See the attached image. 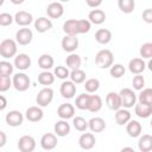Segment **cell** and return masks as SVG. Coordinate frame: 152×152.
Returning a JSON list of instances; mask_svg holds the SVG:
<instances>
[{"label": "cell", "instance_id": "obj_52", "mask_svg": "<svg viewBox=\"0 0 152 152\" xmlns=\"http://www.w3.org/2000/svg\"><path fill=\"white\" fill-rule=\"evenodd\" d=\"M120 152H135L134 151V148L133 147H129V146H126V147H124V148H121V151Z\"/></svg>", "mask_w": 152, "mask_h": 152}, {"label": "cell", "instance_id": "obj_14", "mask_svg": "<svg viewBox=\"0 0 152 152\" xmlns=\"http://www.w3.org/2000/svg\"><path fill=\"white\" fill-rule=\"evenodd\" d=\"M75 114V107L71 103H62L57 108V115L61 118V120H68L74 118Z\"/></svg>", "mask_w": 152, "mask_h": 152}, {"label": "cell", "instance_id": "obj_36", "mask_svg": "<svg viewBox=\"0 0 152 152\" xmlns=\"http://www.w3.org/2000/svg\"><path fill=\"white\" fill-rule=\"evenodd\" d=\"M118 6L120 8V11L122 13H132L135 8V2L134 0H119L118 1Z\"/></svg>", "mask_w": 152, "mask_h": 152}, {"label": "cell", "instance_id": "obj_50", "mask_svg": "<svg viewBox=\"0 0 152 152\" xmlns=\"http://www.w3.org/2000/svg\"><path fill=\"white\" fill-rule=\"evenodd\" d=\"M102 4V1L101 0H97V1H93V0H87V5L89 6V7H93V10H95L96 7H99L100 5Z\"/></svg>", "mask_w": 152, "mask_h": 152}, {"label": "cell", "instance_id": "obj_2", "mask_svg": "<svg viewBox=\"0 0 152 152\" xmlns=\"http://www.w3.org/2000/svg\"><path fill=\"white\" fill-rule=\"evenodd\" d=\"M17 43L15 40L13 39H4L1 43H0V56L4 57L5 59H8V58H12L17 55Z\"/></svg>", "mask_w": 152, "mask_h": 152}, {"label": "cell", "instance_id": "obj_51", "mask_svg": "<svg viewBox=\"0 0 152 152\" xmlns=\"http://www.w3.org/2000/svg\"><path fill=\"white\" fill-rule=\"evenodd\" d=\"M6 107H7V100L4 95H0V112L6 109Z\"/></svg>", "mask_w": 152, "mask_h": 152}, {"label": "cell", "instance_id": "obj_49", "mask_svg": "<svg viewBox=\"0 0 152 152\" xmlns=\"http://www.w3.org/2000/svg\"><path fill=\"white\" fill-rule=\"evenodd\" d=\"M6 142H7V135L5 132L0 131V148L4 147L6 145Z\"/></svg>", "mask_w": 152, "mask_h": 152}, {"label": "cell", "instance_id": "obj_4", "mask_svg": "<svg viewBox=\"0 0 152 152\" xmlns=\"http://www.w3.org/2000/svg\"><path fill=\"white\" fill-rule=\"evenodd\" d=\"M12 86L18 91H26L31 86L30 77L25 72H17L12 77Z\"/></svg>", "mask_w": 152, "mask_h": 152}, {"label": "cell", "instance_id": "obj_48", "mask_svg": "<svg viewBox=\"0 0 152 152\" xmlns=\"http://www.w3.org/2000/svg\"><path fill=\"white\" fill-rule=\"evenodd\" d=\"M142 20L147 24H151L152 23V10L151 8H146L144 12H142Z\"/></svg>", "mask_w": 152, "mask_h": 152}, {"label": "cell", "instance_id": "obj_40", "mask_svg": "<svg viewBox=\"0 0 152 152\" xmlns=\"http://www.w3.org/2000/svg\"><path fill=\"white\" fill-rule=\"evenodd\" d=\"M72 125H74L75 129L78 132H86L88 128V121L82 116L72 118Z\"/></svg>", "mask_w": 152, "mask_h": 152}, {"label": "cell", "instance_id": "obj_13", "mask_svg": "<svg viewBox=\"0 0 152 152\" xmlns=\"http://www.w3.org/2000/svg\"><path fill=\"white\" fill-rule=\"evenodd\" d=\"M46 13L48 17L51 19H58L63 15L64 13V7L61 2H51L46 7Z\"/></svg>", "mask_w": 152, "mask_h": 152}, {"label": "cell", "instance_id": "obj_6", "mask_svg": "<svg viewBox=\"0 0 152 152\" xmlns=\"http://www.w3.org/2000/svg\"><path fill=\"white\" fill-rule=\"evenodd\" d=\"M33 39V33L28 27H23L19 28L15 32V43L19 45H28Z\"/></svg>", "mask_w": 152, "mask_h": 152}, {"label": "cell", "instance_id": "obj_35", "mask_svg": "<svg viewBox=\"0 0 152 152\" xmlns=\"http://www.w3.org/2000/svg\"><path fill=\"white\" fill-rule=\"evenodd\" d=\"M137 100H139V103L152 106V89H151V88H145V89H142V90L140 91V94L138 95Z\"/></svg>", "mask_w": 152, "mask_h": 152}, {"label": "cell", "instance_id": "obj_32", "mask_svg": "<svg viewBox=\"0 0 152 152\" xmlns=\"http://www.w3.org/2000/svg\"><path fill=\"white\" fill-rule=\"evenodd\" d=\"M69 77H70V81L74 83V84H81L83 82H86V72L81 69H76V70H71L70 74H69Z\"/></svg>", "mask_w": 152, "mask_h": 152}, {"label": "cell", "instance_id": "obj_11", "mask_svg": "<svg viewBox=\"0 0 152 152\" xmlns=\"http://www.w3.org/2000/svg\"><path fill=\"white\" fill-rule=\"evenodd\" d=\"M44 116V113H43V109L38 106H31L26 109L25 112V118L31 121V122H38L43 119Z\"/></svg>", "mask_w": 152, "mask_h": 152}, {"label": "cell", "instance_id": "obj_9", "mask_svg": "<svg viewBox=\"0 0 152 152\" xmlns=\"http://www.w3.org/2000/svg\"><path fill=\"white\" fill-rule=\"evenodd\" d=\"M57 144H58V140L55 133H45L40 138V146L43 150H46V151L53 150L57 146Z\"/></svg>", "mask_w": 152, "mask_h": 152}, {"label": "cell", "instance_id": "obj_29", "mask_svg": "<svg viewBox=\"0 0 152 152\" xmlns=\"http://www.w3.org/2000/svg\"><path fill=\"white\" fill-rule=\"evenodd\" d=\"M53 63H55V61H53L52 56L49 53H43L38 58V65L44 71H49V69H51L53 66Z\"/></svg>", "mask_w": 152, "mask_h": 152}, {"label": "cell", "instance_id": "obj_20", "mask_svg": "<svg viewBox=\"0 0 152 152\" xmlns=\"http://www.w3.org/2000/svg\"><path fill=\"white\" fill-rule=\"evenodd\" d=\"M146 69V63L142 58H133L128 63V70L134 75H141V72Z\"/></svg>", "mask_w": 152, "mask_h": 152}, {"label": "cell", "instance_id": "obj_34", "mask_svg": "<svg viewBox=\"0 0 152 152\" xmlns=\"http://www.w3.org/2000/svg\"><path fill=\"white\" fill-rule=\"evenodd\" d=\"M53 82H55V75L52 72H50V71H42L38 75V83L42 84V86L49 87Z\"/></svg>", "mask_w": 152, "mask_h": 152}, {"label": "cell", "instance_id": "obj_22", "mask_svg": "<svg viewBox=\"0 0 152 152\" xmlns=\"http://www.w3.org/2000/svg\"><path fill=\"white\" fill-rule=\"evenodd\" d=\"M142 131V126L139 121L137 120H129L126 124V132L131 138H137L141 134Z\"/></svg>", "mask_w": 152, "mask_h": 152}, {"label": "cell", "instance_id": "obj_42", "mask_svg": "<svg viewBox=\"0 0 152 152\" xmlns=\"http://www.w3.org/2000/svg\"><path fill=\"white\" fill-rule=\"evenodd\" d=\"M13 64L8 61H0V75L11 76L13 74Z\"/></svg>", "mask_w": 152, "mask_h": 152}, {"label": "cell", "instance_id": "obj_37", "mask_svg": "<svg viewBox=\"0 0 152 152\" xmlns=\"http://www.w3.org/2000/svg\"><path fill=\"white\" fill-rule=\"evenodd\" d=\"M88 103H89V94H80L76 100H75V104L78 109L81 110H88Z\"/></svg>", "mask_w": 152, "mask_h": 152}, {"label": "cell", "instance_id": "obj_23", "mask_svg": "<svg viewBox=\"0 0 152 152\" xmlns=\"http://www.w3.org/2000/svg\"><path fill=\"white\" fill-rule=\"evenodd\" d=\"M104 20H106V13L102 10L95 8V10H91L88 14V21L90 24L100 25V24L104 23Z\"/></svg>", "mask_w": 152, "mask_h": 152}, {"label": "cell", "instance_id": "obj_25", "mask_svg": "<svg viewBox=\"0 0 152 152\" xmlns=\"http://www.w3.org/2000/svg\"><path fill=\"white\" fill-rule=\"evenodd\" d=\"M114 119H115V122H116L119 126H124V125H126V124L131 120V113H129L128 109L120 108V109L115 110Z\"/></svg>", "mask_w": 152, "mask_h": 152}, {"label": "cell", "instance_id": "obj_45", "mask_svg": "<svg viewBox=\"0 0 152 152\" xmlns=\"http://www.w3.org/2000/svg\"><path fill=\"white\" fill-rule=\"evenodd\" d=\"M12 87V80L10 76H2L0 75V91L5 93L7 90H10V88Z\"/></svg>", "mask_w": 152, "mask_h": 152}, {"label": "cell", "instance_id": "obj_53", "mask_svg": "<svg viewBox=\"0 0 152 152\" xmlns=\"http://www.w3.org/2000/svg\"><path fill=\"white\" fill-rule=\"evenodd\" d=\"M13 4H23V0H19V1H15V0H12Z\"/></svg>", "mask_w": 152, "mask_h": 152}, {"label": "cell", "instance_id": "obj_1", "mask_svg": "<svg viewBox=\"0 0 152 152\" xmlns=\"http://www.w3.org/2000/svg\"><path fill=\"white\" fill-rule=\"evenodd\" d=\"M114 56L113 52L108 49L100 50L95 56V64L101 69H108L113 65Z\"/></svg>", "mask_w": 152, "mask_h": 152}, {"label": "cell", "instance_id": "obj_26", "mask_svg": "<svg viewBox=\"0 0 152 152\" xmlns=\"http://www.w3.org/2000/svg\"><path fill=\"white\" fill-rule=\"evenodd\" d=\"M95 40L99 44H108L112 40V32L108 28H99L95 32Z\"/></svg>", "mask_w": 152, "mask_h": 152}, {"label": "cell", "instance_id": "obj_10", "mask_svg": "<svg viewBox=\"0 0 152 152\" xmlns=\"http://www.w3.org/2000/svg\"><path fill=\"white\" fill-rule=\"evenodd\" d=\"M61 45L65 52L74 53V51L78 48V39L75 36H64L61 42Z\"/></svg>", "mask_w": 152, "mask_h": 152}, {"label": "cell", "instance_id": "obj_54", "mask_svg": "<svg viewBox=\"0 0 152 152\" xmlns=\"http://www.w3.org/2000/svg\"><path fill=\"white\" fill-rule=\"evenodd\" d=\"M147 66H148V69H150V70H152V63H151V62H148Z\"/></svg>", "mask_w": 152, "mask_h": 152}, {"label": "cell", "instance_id": "obj_33", "mask_svg": "<svg viewBox=\"0 0 152 152\" xmlns=\"http://www.w3.org/2000/svg\"><path fill=\"white\" fill-rule=\"evenodd\" d=\"M65 63H66V66L68 68H70L71 70H76V69H80L81 63H82V59H81V57L77 53H70L66 57Z\"/></svg>", "mask_w": 152, "mask_h": 152}, {"label": "cell", "instance_id": "obj_18", "mask_svg": "<svg viewBox=\"0 0 152 152\" xmlns=\"http://www.w3.org/2000/svg\"><path fill=\"white\" fill-rule=\"evenodd\" d=\"M14 66L18 70H27L31 66V58L26 53H19L14 57Z\"/></svg>", "mask_w": 152, "mask_h": 152}, {"label": "cell", "instance_id": "obj_24", "mask_svg": "<svg viewBox=\"0 0 152 152\" xmlns=\"http://www.w3.org/2000/svg\"><path fill=\"white\" fill-rule=\"evenodd\" d=\"M53 131L56 137H66L70 133V125L66 120H58L53 126Z\"/></svg>", "mask_w": 152, "mask_h": 152}, {"label": "cell", "instance_id": "obj_7", "mask_svg": "<svg viewBox=\"0 0 152 152\" xmlns=\"http://www.w3.org/2000/svg\"><path fill=\"white\" fill-rule=\"evenodd\" d=\"M36 148V140L31 135H23L18 140V150L20 152H33Z\"/></svg>", "mask_w": 152, "mask_h": 152}, {"label": "cell", "instance_id": "obj_16", "mask_svg": "<svg viewBox=\"0 0 152 152\" xmlns=\"http://www.w3.org/2000/svg\"><path fill=\"white\" fill-rule=\"evenodd\" d=\"M106 104L109 109L112 110H118L121 108V100L119 93L115 91H109L106 95Z\"/></svg>", "mask_w": 152, "mask_h": 152}, {"label": "cell", "instance_id": "obj_41", "mask_svg": "<svg viewBox=\"0 0 152 152\" xmlns=\"http://www.w3.org/2000/svg\"><path fill=\"white\" fill-rule=\"evenodd\" d=\"M91 28V24L88 21V19H77V33L83 34L88 33Z\"/></svg>", "mask_w": 152, "mask_h": 152}, {"label": "cell", "instance_id": "obj_8", "mask_svg": "<svg viewBox=\"0 0 152 152\" xmlns=\"http://www.w3.org/2000/svg\"><path fill=\"white\" fill-rule=\"evenodd\" d=\"M5 121L11 127H19L24 121V115L19 110H10L5 116Z\"/></svg>", "mask_w": 152, "mask_h": 152}, {"label": "cell", "instance_id": "obj_5", "mask_svg": "<svg viewBox=\"0 0 152 152\" xmlns=\"http://www.w3.org/2000/svg\"><path fill=\"white\" fill-rule=\"evenodd\" d=\"M53 100V90L50 87H44L43 89H40L36 96V102L38 104V107H46L49 106Z\"/></svg>", "mask_w": 152, "mask_h": 152}, {"label": "cell", "instance_id": "obj_30", "mask_svg": "<svg viewBox=\"0 0 152 152\" xmlns=\"http://www.w3.org/2000/svg\"><path fill=\"white\" fill-rule=\"evenodd\" d=\"M102 108V99L99 95H89L88 110L91 113H97Z\"/></svg>", "mask_w": 152, "mask_h": 152}, {"label": "cell", "instance_id": "obj_12", "mask_svg": "<svg viewBox=\"0 0 152 152\" xmlns=\"http://www.w3.org/2000/svg\"><path fill=\"white\" fill-rule=\"evenodd\" d=\"M96 139L93 133H82L78 138V145L82 150H91L95 146Z\"/></svg>", "mask_w": 152, "mask_h": 152}, {"label": "cell", "instance_id": "obj_38", "mask_svg": "<svg viewBox=\"0 0 152 152\" xmlns=\"http://www.w3.org/2000/svg\"><path fill=\"white\" fill-rule=\"evenodd\" d=\"M126 72V69L122 64L120 63H116V64H113L110 68H109V74L113 78H121Z\"/></svg>", "mask_w": 152, "mask_h": 152}, {"label": "cell", "instance_id": "obj_47", "mask_svg": "<svg viewBox=\"0 0 152 152\" xmlns=\"http://www.w3.org/2000/svg\"><path fill=\"white\" fill-rule=\"evenodd\" d=\"M14 21L13 15H11L7 12L0 13V26H10Z\"/></svg>", "mask_w": 152, "mask_h": 152}, {"label": "cell", "instance_id": "obj_44", "mask_svg": "<svg viewBox=\"0 0 152 152\" xmlns=\"http://www.w3.org/2000/svg\"><path fill=\"white\" fill-rule=\"evenodd\" d=\"M69 70H68V68H65V66H63V65H58V66H56L55 68V71H53V75H55V77H57V78H59V80H66L68 77H69Z\"/></svg>", "mask_w": 152, "mask_h": 152}, {"label": "cell", "instance_id": "obj_28", "mask_svg": "<svg viewBox=\"0 0 152 152\" xmlns=\"http://www.w3.org/2000/svg\"><path fill=\"white\" fill-rule=\"evenodd\" d=\"M138 147L141 152H151L152 151V137L150 134H142L139 138Z\"/></svg>", "mask_w": 152, "mask_h": 152}, {"label": "cell", "instance_id": "obj_39", "mask_svg": "<svg viewBox=\"0 0 152 152\" xmlns=\"http://www.w3.org/2000/svg\"><path fill=\"white\" fill-rule=\"evenodd\" d=\"M99 88H100V81L97 78H88L84 82V89L89 94H93V93L97 91Z\"/></svg>", "mask_w": 152, "mask_h": 152}, {"label": "cell", "instance_id": "obj_46", "mask_svg": "<svg viewBox=\"0 0 152 152\" xmlns=\"http://www.w3.org/2000/svg\"><path fill=\"white\" fill-rule=\"evenodd\" d=\"M132 86H133V89H135V90H142L144 87H145V78H144V76L142 75H135L133 77Z\"/></svg>", "mask_w": 152, "mask_h": 152}, {"label": "cell", "instance_id": "obj_17", "mask_svg": "<svg viewBox=\"0 0 152 152\" xmlns=\"http://www.w3.org/2000/svg\"><path fill=\"white\" fill-rule=\"evenodd\" d=\"M13 19H14V21H15L19 26H23V27L28 26V25L33 21L32 14L28 13V12H26V11H19V12H17V13L14 14Z\"/></svg>", "mask_w": 152, "mask_h": 152}, {"label": "cell", "instance_id": "obj_21", "mask_svg": "<svg viewBox=\"0 0 152 152\" xmlns=\"http://www.w3.org/2000/svg\"><path fill=\"white\" fill-rule=\"evenodd\" d=\"M88 128L93 132V133H101L104 131L106 128V121L100 118V116H95V118H91L89 121H88Z\"/></svg>", "mask_w": 152, "mask_h": 152}, {"label": "cell", "instance_id": "obj_27", "mask_svg": "<svg viewBox=\"0 0 152 152\" xmlns=\"http://www.w3.org/2000/svg\"><path fill=\"white\" fill-rule=\"evenodd\" d=\"M134 113L141 119H147L152 114V106L142 104V103H135L134 104Z\"/></svg>", "mask_w": 152, "mask_h": 152}, {"label": "cell", "instance_id": "obj_15", "mask_svg": "<svg viewBox=\"0 0 152 152\" xmlns=\"http://www.w3.org/2000/svg\"><path fill=\"white\" fill-rule=\"evenodd\" d=\"M59 93L64 99H72L76 94V84L71 81H64L59 87Z\"/></svg>", "mask_w": 152, "mask_h": 152}, {"label": "cell", "instance_id": "obj_55", "mask_svg": "<svg viewBox=\"0 0 152 152\" xmlns=\"http://www.w3.org/2000/svg\"><path fill=\"white\" fill-rule=\"evenodd\" d=\"M2 4H4V0H0V6H1Z\"/></svg>", "mask_w": 152, "mask_h": 152}, {"label": "cell", "instance_id": "obj_19", "mask_svg": "<svg viewBox=\"0 0 152 152\" xmlns=\"http://www.w3.org/2000/svg\"><path fill=\"white\" fill-rule=\"evenodd\" d=\"M34 28L39 33L48 32L52 28V21L46 17H39L38 19L34 20Z\"/></svg>", "mask_w": 152, "mask_h": 152}, {"label": "cell", "instance_id": "obj_43", "mask_svg": "<svg viewBox=\"0 0 152 152\" xmlns=\"http://www.w3.org/2000/svg\"><path fill=\"white\" fill-rule=\"evenodd\" d=\"M140 56L142 57V59H150L152 57V43H145L140 46L139 50Z\"/></svg>", "mask_w": 152, "mask_h": 152}, {"label": "cell", "instance_id": "obj_3", "mask_svg": "<svg viewBox=\"0 0 152 152\" xmlns=\"http://www.w3.org/2000/svg\"><path fill=\"white\" fill-rule=\"evenodd\" d=\"M119 95H120V100H121V107H124L125 109L132 108L137 103V95L133 91V89H131V88H122L120 90Z\"/></svg>", "mask_w": 152, "mask_h": 152}, {"label": "cell", "instance_id": "obj_31", "mask_svg": "<svg viewBox=\"0 0 152 152\" xmlns=\"http://www.w3.org/2000/svg\"><path fill=\"white\" fill-rule=\"evenodd\" d=\"M63 31L65 36H77V19H69L63 24Z\"/></svg>", "mask_w": 152, "mask_h": 152}]
</instances>
